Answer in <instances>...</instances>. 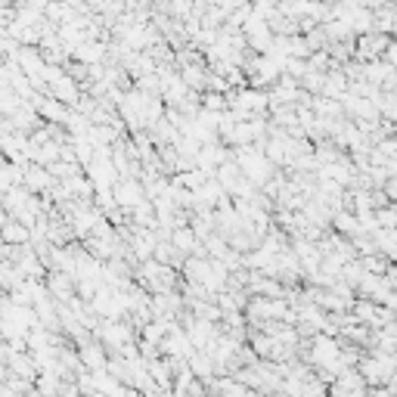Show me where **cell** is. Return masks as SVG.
Wrapping results in <instances>:
<instances>
[{"label": "cell", "mask_w": 397, "mask_h": 397, "mask_svg": "<svg viewBox=\"0 0 397 397\" xmlns=\"http://www.w3.org/2000/svg\"><path fill=\"white\" fill-rule=\"evenodd\" d=\"M205 109H211V112H227L230 109V97H223V93L218 90H211V93H205Z\"/></svg>", "instance_id": "17"}, {"label": "cell", "mask_w": 397, "mask_h": 397, "mask_svg": "<svg viewBox=\"0 0 397 397\" xmlns=\"http://www.w3.org/2000/svg\"><path fill=\"white\" fill-rule=\"evenodd\" d=\"M230 158H233V153H230V149H223V146H218V143H211V146H202V153H199V168L202 171H208V174H218V168L223 162H230Z\"/></svg>", "instance_id": "9"}, {"label": "cell", "mask_w": 397, "mask_h": 397, "mask_svg": "<svg viewBox=\"0 0 397 397\" xmlns=\"http://www.w3.org/2000/svg\"><path fill=\"white\" fill-rule=\"evenodd\" d=\"M208 78H211V71L202 66V62H190V66H183V81L190 84V90H205Z\"/></svg>", "instance_id": "14"}, {"label": "cell", "mask_w": 397, "mask_h": 397, "mask_svg": "<svg viewBox=\"0 0 397 397\" xmlns=\"http://www.w3.org/2000/svg\"><path fill=\"white\" fill-rule=\"evenodd\" d=\"M391 34L385 32H370V34H360L357 38V60L360 62H372L379 60V56L388 53V47H391Z\"/></svg>", "instance_id": "3"}, {"label": "cell", "mask_w": 397, "mask_h": 397, "mask_svg": "<svg viewBox=\"0 0 397 397\" xmlns=\"http://www.w3.org/2000/svg\"><path fill=\"white\" fill-rule=\"evenodd\" d=\"M233 158L239 162L242 174L249 177L251 183L258 186V190H264V186L270 183L273 162L267 158V153L261 149V143H249V146H233Z\"/></svg>", "instance_id": "1"}, {"label": "cell", "mask_w": 397, "mask_h": 397, "mask_svg": "<svg viewBox=\"0 0 397 397\" xmlns=\"http://www.w3.org/2000/svg\"><path fill=\"white\" fill-rule=\"evenodd\" d=\"M71 56H75L78 62H84V66H97V62H103L106 47L103 44H93V41H84V44H78L75 50H71Z\"/></svg>", "instance_id": "13"}, {"label": "cell", "mask_w": 397, "mask_h": 397, "mask_svg": "<svg viewBox=\"0 0 397 397\" xmlns=\"http://www.w3.org/2000/svg\"><path fill=\"white\" fill-rule=\"evenodd\" d=\"M375 221H379L382 230H397V205L394 202L385 208H375Z\"/></svg>", "instance_id": "16"}, {"label": "cell", "mask_w": 397, "mask_h": 397, "mask_svg": "<svg viewBox=\"0 0 397 397\" xmlns=\"http://www.w3.org/2000/svg\"><path fill=\"white\" fill-rule=\"evenodd\" d=\"M332 227H335V233L348 236V239H354V236L363 233V223H360V218L351 211V208H342V211L332 218Z\"/></svg>", "instance_id": "10"}, {"label": "cell", "mask_w": 397, "mask_h": 397, "mask_svg": "<svg viewBox=\"0 0 397 397\" xmlns=\"http://www.w3.org/2000/svg\"><path fill=\"white\" fill-rule=\"evenodd\" d=\"M190 370L196 372L202 382H205V379H211V375H218V363H214V357L208 351H199L196 348V351L190 354Z\"/></svg>", "instance_id": "12"}, {"label": "cell", "mask_w": 397, "mask_h": 397, "mask_svg": "<svg viewBox=\"0 0 397 397\" xmlns=\"http://www.w3.org/2000/svg\"><path fill=\"white\" fill-rule=\"evenodd\" d=\"M32 239V227H25L22 221H16L13 214H6L4 221V242L6 245H28Z\"/></svg>", "instance_id": "11"}, {"label": "cell", "mask_w": 397, "mask_h": 397, "mask_svg": "<svg viewBox=\"0 0 397 397\" xmlns=\"http://www.w3.org/2000/svg\"><path fill=\"white\" fill-rule=\"evenodd\" d=\"M32 106L38 109L41 118L50 121V125H66L69 115H71V109H69L66 103H60V99H53V97H44V93L32 97Z\"/></svg>", "instance_id": "5"}, {"label": "cell", "mask_w": 397, "mask_h": 397, "mask_svg": "<svg viewBox=\"0 0 397 397\" xmlns=\"http://www.w3.org/2000/svg\"><path fill=\"white\" fill-rule=\"evenodd\" d=\"M177 180L186 186V190L199 193L202 186H205L208 180H211V174H208V171H202V168H193V171H183V174H177Z\"/></svg>", "instance_id": "15"}, {"label": "cell", "mask_w": 397, "mask_h": 397, "mask_svg": "<svg viewBox=\"0 0 397 397\" xmlns=\"http://www.w3.org/2000/svg\"><path fill=\"white\" fill-rule=\"evenodd\" d=\"M366 394H370V382L363 379V372H360L357 366L342 372L329 385V397H366Z\"/></svg>", "instance_id": "2"}, {"label": "cell", "mask_w": 397, "mask_h": 397, "mask_svg": "<svg viewBox=\"0 0 397 397\" xmlns=\"http://www.w3.org/2000/svg\"><path fill=\"white\" fill-rule=\"evenodd\" d=\"M385 60H388V62H391V66L397 69V44H391V47H388V53H385Z\"/></svg>", "instance_id": "18"}, {"label": "cell", "mask_w": 397, "mask_h": 397, "mask_svg": "<svg viewBox=\"0 0 397 397\" xmlns=\"http://www.w3.org/2000/svg\"><path fill=\"white\" fill-rule=\"evenodd\" d=\"M47 97L60 99V103L66 106H78V99H81V90H78V81L71 75H60L53 84H50V93Z\"/></svg>", "instance_id": "8"}, {"label": "cell", "mask_w": 397, "mask_h": 397, "mask_svg": "<svg viewBox=\"0 0 397 397\" xmlns=\"http://www.w3.org/2000/svg\"><path fill=\"white\" fill-rule=\"evenodd\" d=\"M109 348H106L103 342H84L81 344V360H84V366H88L90 372H103V370H109V354H106Z\"/></svg>", "instance_id": "7"}, {"label": "cell", "mask_w": 397, "mask_h": 397, "mask_svg": "<svg viewBox=\"0 0 397 397\" xmlns=\"http://www.w3.org/2000/svg\"><path fill=\"white\" fill-rule=\"evenodd\" d=\"M53 180L56 177L50 174V168H44V165H38V162L22 165V186H28L34 196H38V193H50Z\"/></svg>", "instance_id": "6"}, {"label": "cell", "mask_w": 397, "mask_h": 397, "mask_svg": "<svg viewBox=\"0 0 397 397\" xmlns=\"http://www.w3.org/2000/svg\"><path fill=\"white\" fill-rule=\"evenodd\" d=\"M115 202H118L125 211H134L137 205L146 202V186L134 177H121L118 183H115Z\"/></svg>", "instance_id": "4"}]
</instances>
